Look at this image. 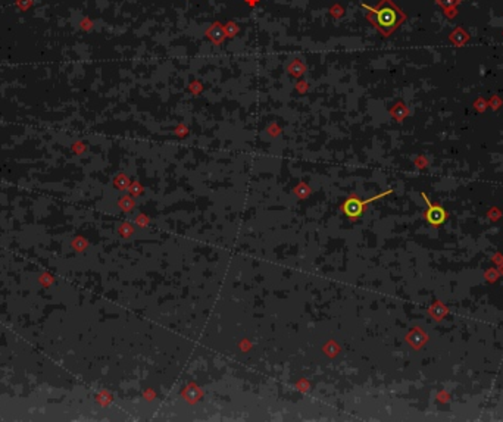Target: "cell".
Returning <instances> with one entry per match:
<instances>
[{"instance_id": "obj_1", "label": "cell", "mask_w": 503, "mask_h": 422, "mask_svg": "<svg viewBox=\"0 0 503 422\" xmlns=\"http://www.w3.org/2000/svg\"><path fill=\"white\" fill-rule=\"evenodd\" d=\"M369 11L368 19L383 33V34H390L399 22L403 19L402 14L397 11V8L390 2V0H383L380 6L377 9L367 8Z\"/></svg>"}, {"instance_id": "obj_3", "label": "cell", "mask_w": 503, "mask_h": 422, "mask_svg": "<svg viewBox=\"0 0 503 422\" xmlns=\"http://www.w3.org/2000/svg\"><path fill=\"white\" fill-rule=\"evenodd\" d=\"M422 197L425 199V202H427V204H428V212H427V219H428V222L431 224V225H440V224H443L444 222V219H446V212H444V209H441L440 206H434L430 200H428V197L422 193Z\"/></svg>"}, {"instance_id": "obj_2", "label": "cell", "mask_w": 503, "mask_h": 422, "mask_svg": "<svg viewBox=\"0 0 503 422\" xmlns=\"http://www.w3.org/2000/svg\"><path fill=\"white\" fill-rule=\"evenodd\" d=\"M388 193H391V190H388V191H386V193H381V194H378V196H375V197H371V199H359V197H355V196H350L349 199H346L344 200V203L341 204V212L347 217V218H350V219H358L364 212H365V206L368 204V203H371V202H374V200H377V199H381V197H384V196H387Z\"/></svg>"}]
</instances>
